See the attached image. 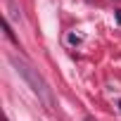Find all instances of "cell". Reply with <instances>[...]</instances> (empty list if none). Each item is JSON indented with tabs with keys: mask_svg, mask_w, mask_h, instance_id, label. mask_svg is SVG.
Instances as JSON below:
<instances>
[{
	"mask_svg": "<svg viewBox=\"0 0 121 121\" xmlns=\"http://www.w3.org/2000/svg\"><path fill=\"white\" fill-rule=\"evenodd\" d=\"M119 112H121V100H119Z\"/></svg>",
	"mask_w": 121,
	"mask_h": 121,
	"instance_id": "obj_2",
	"label": "cell"
},
{
	"mask_svg": "<svg viewBox=\"0 0 121 121\" xmlns=\"http://www.w3.org/2000/svg\"><path fill=\"white\" fill-rule=\"evenodd\" d=\"M10 62H12V67H14V71L31 86V90L38 95V100L45 104V107H55V95H52V90H50V86L45 83V78L31 67V64H26L24 59H19L17 55H12L10 57Z\"/></svg>",
	"mask_w": 121,
	"mask_h": 121,
	"instance_id": "obj_1",
	"label": "cell"
}]
</instances>
